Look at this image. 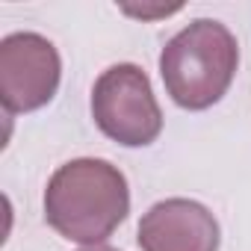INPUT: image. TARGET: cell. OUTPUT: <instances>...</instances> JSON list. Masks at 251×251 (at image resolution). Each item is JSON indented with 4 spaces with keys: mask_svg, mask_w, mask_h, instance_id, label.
<instances>
[{
    "mask_svg": "<svg viewBox=\"0 0 251 251\" xmlns=\"http://www.w3.org/2000/svg\"><path fill=\"white\" fill-rule=\"evenodd\" d=\"M92 115L98 127L118 145H151L163 130V112L142 68L121 62L106 68L92 92Z\"/></svg>",
    "mask_w": 251,
    "mask_h": 251,
    "instance_id": "obj_3",
    "label": "cell"
},
{
    "mask_svg": "<svg viewBox=\"0 0 251 251\" xmlns=\"http://www.w3.org/2000/svg\"><path fill=\"white\" fill-rule=\"evenodd\" d=\"M80 251H115V248H109V245H89V248H80Z\"/></svg>",
    "mask_w": 251,
    "mask_h": 251,
    "instance_id": "obj_7",
    "label": "cell"
},
{
    "mask_svg": "<svg viewBox=\"0 0 251 251\" xmlns=\"http://www.w3.org/2000/svg\"><path fill=\"white\" fill-rule=\"evenodd\" d=\"M180 6H160V9H136V6H124V12L127 15H142V18H151V15H169V12H177Z\"/></svg>",
    "mask_w": 251,
    "mask_h": 251,
    "instance_id": "obj_6",
    "label": "cell"
},
{
    "mask_svg": "<svg viewBox=\"0 0 251 251\" xmlns=\"http://www.w3.org/2000/svg\"><path fill=\"white\" fill-rule=\"evenodd\" d=\"M236 62L239 48L230 30L201 18L163 48L160 74L175 103L183 109H207L227 92Z\"/></svg>",
    "mask_w": 251,
    "mask_h": 251,
    "instance_id": "obj_2",
    "label": "cell"
},
{
    "mask_svg": "<svg viewBox=\"0 0 251 251\" xmlns=\"http://www.w3.org/2000/svg\"><path fill=\"white\" fill-rule=\"evenodd\" d=\"M130 210L124 175L106 160H71L59 166L45 192V216L56 233L98 245Z\"/></svg>",
    "mask_w": 251,
    "mask_h": 251,
    "instance_id": "obj_1",
    "label": "cell"
},
{
    "mask_svg": "<svg viewBox=\"0 0 251 251\" xmlns=\"http://www.w3.org/2000/svg\"><path fill=\"white\" fill-rule=\"evenodd\" d=\"M139 245L142 251H216L219 225L198 201L169 198L142 216Z\"/></svg>",
    "mask_w": 251,
    "mask_h": 251,
    "instance_id": "obj_5",
    "label": "cell"
},
{
    "mask_svg": "<svg viewBox=\"0 0 251 251\" xmlns=\"http://www.w3.org/2000/svg\"><path fill=\"white\" fill-rule=\"evenodd\" d=\"M59 86V53L39 33H15L0 42V100L6 112L45 106Z\"/></svg>",
    "mask_w": 251,
    "mask_h": 251,
    "instance_id": "obj_4",
    "label": "cell"
}]
</instances>
